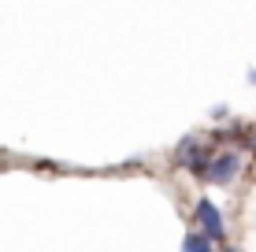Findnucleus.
<instances>
[{
  "label": "nucleus",
  "mask_w": 256,
  "mask_h": 252,
  "mask_svg": "<svg viewBox=\"0 0 256 252\" xmlns=\"http://www.w3.org/2000/svg\"><path fill=\"white\" fill-rule=\"evenodd\" d=\"M193 219H197V227H200V234L212 241V245H219V241L226 238V227H223V212H219L216 204L208 201H197V212H193Z\"/></svg>",
  "instance_id": "1"
},
{
  "label": "nucleus",
  "mask_w": 256,
  "mask_h": 252,
  "mask_svg": "<svg viewBox=\"0 0 256 252\" xmlns=\"http://www.w3.org/2000/svg\"><path fill=\"white\" fill-rule=\"evenodd\" d=\"M238 171H242V156L238 152H223V156H212L208 160L204 178L212 182V186H230V182L238 178Z\"/></svg>",
  "instance_id": "2"
},
{
  "label": "nucleus",
  "mask_w": 256,
  "mask_h": 252,
  "mask_svg": "<svg viewBox=\"0 0 256 252\" xmlns=\"http://www.w3.org/2000/svg\"><path fill=\"white\" fill-rule=\"evenodd\" d=\"M178 160H182V167H186L190 175H200V178H204L208 160H212V149H204V145H197L193 137H186V141L178 145Z\"/></svg>",
  "instance_id": "3"
},
{
  "label": "nucleus",
  "mask_w": 256,
  "mask_h": 252,
  "mask_svg": "<svg viewBox=\"0 0 256 252\" xmlns=\"http://www.w3.org/2000/svg\"><path fill=\"white\" fill-rule=\"evenodd\" d=\"M182 252H212V241L204 234H186L182 238Z\"/></svg>",
  "instance_id": "4"
},
{
  "label": "nucleus",
  "mask_w": 256,
  "mask_h": 252,
  "mask_svg": "<svg viewBox=\"0 0 256 252\" xmlns=\"http://www.w3.org/2000/svg\"><path fill=\"white\" fill-rule=\"evenodd\" d=\"M226 252H230V249H226Z\"/></svg>",
  "instance_id": "5"
},
{
  "label": "nucleus",
  "mask_w": 256,
  "mask_h": 252,
  "mask_svg": "<svg viewBox=\"0 0 256 252\" xmlns=\"http://www.w3.org/2000/svg\"><path fill=\"white\" fill-rule=\"evenodd\" d=\"M252 82H256V78H252Z\"/></svg>",
  "instance_id": "6"
}]
</instances>
